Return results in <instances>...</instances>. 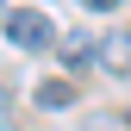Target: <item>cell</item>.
Listing matches in <instances>:
<instances>
[{"mask_svg": "<svg viewBox=\"0 0 131 131\" xmlns=\"http://www.w3.org/2000/svg\"><path fill=\"white\" fill-rule=\"evenodd\" d=\"M0 25H6V44H19V50H50L56 44V19L44 6H6Z\"/></svg>", "mask_w": 131, "mask_h": 131, "instance_id": "obj_1", "label": "cell"}, {"mask_svg": "<svg viewBox=\"0 0 131 131\" xmlns=\"http://www.w3.org/2000/svg\"><path fill=\"white\" fill-rule=\"evenodd\" d=\"M56 56H62V69H100V38L94 31H62Z\"/></svg>", "mask_w": 131, "mask_h": 131, "instance_id": "obj_2", "label": "cell"}, {"mask_svg": "<svg viewBox=\"0 0 131 131\" xmlns=\"http://www.w3.org/2000/svg\"><path fill=\"white\" fill-rule=\"evenodd\" d=\"M100 69L106 75H131V25H119V31H106V38H100Z\"/></svg>", "mask_w": 131, "mask_h": 131, "instance_id": "obj_3", "label": "cell"}, {"mask_svg": "<svg viewBox=\"0 0 131 131\" xmlns=\"http://www.w3.org/2000/svg\"><path fill=\"white\" fill-rule=\"evenodd\" d=\"M38 106H44V112L75 106V81H44V88H38Z\"/></svg>", "mask_w": 131, "mask_h": 131, "instance_id": "obj_4", "label": "cell"}, {"mask_svg": "<svg viewBox=\"0 0 131 131\" xmlns=\"http://www.w3.org/2000/svg\"><path fill=\"white\" fill-rule=\"evenodd\" d=\"M81 6H88V13H112L119 0H81Z\"/></svg>", "mask_w": 131, "mask_h": 131, "instance_id": "obj_5", "label": "cell"}, {"mask_svg": "<svg viewBox=\"0 0 131 131\" xmlns=\"http://www.w3.org/2000/svg\"><path fill=\"white\" fill-rule=\"evenodd\" d=\"M88 131H119V125H112V119H106V125H88Z\"/></svg>", "mask_w": 131, "mask_h": 131, "instance_id": "obj_6", "label": "cell"}, {"mask_svg": "<svg viewBox=\"0 0 131 131\" xmlns=\"http://www.w3.org/2000/svg\"><path fill=\"white\" fill-rule=\"evenodd\" d=\"M0 131H6V119H0Z\"/></svg>", "mask_w": 131, "mask_h": 131, "instance_id": "obj_7", "label": "cell"}]
</instances>
